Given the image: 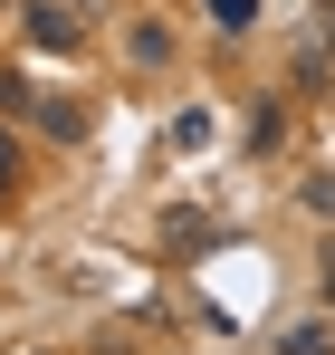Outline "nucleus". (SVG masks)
I'll use <instances>...</instances> for the list:
<instances>
[{
  "label": "nucleus",
  "instance_id": "f257e3e1",
  "mask_svg": "<svg viewBox=\"0 0 335 355\" xmlns=\"http://www.w3.org/2000/svg\"><path fill=\"white\" fill-rule=\"evenodd\" d=\"M19 29H29V49H77V10H67V0H29Z\"/></svg>",
  "mask_w": 335,
  "mask_h": 355
},
{
  "label": "nucleus",
  "instance_id": "f03ea898",
  "mask_svg": "<svg viewBox=\"0 0 335 355\" xmlns=\"http://www.w3.org/2000/svg\"><path fill=\"white\" fill-rule=\"evenodd\" d=\"M278 355H335V327H326V317H316V327H297V336H287Z\"/></svg>",
  "mask_w": 335,
  "mask_h": 355
},
{
  "label": "nucleus",
  "instance_id": "7ed1b4c3",
  "mask_svg": "<svg viewBox=\"0 0 335 355\" xmlns=\"http://www.w3.org/2000/svg\"><path fill=\"white\" fill-rule=\"evenodd\" d=\"M211 10H221V19H249V10H259V0H211Z\"/></svg>",
  "mask_w": 335,
  "mask_h": 355
},
{
  "label": "nucleus",
  "instance_id": "20e7f679",
  "mask_svg": "<svg viewBox=\"0 0 335 355\" xmlns=\"http://www.w3.org/2000/svg\"><path fill=\"white\" fill-rule=\"evenodd\" d=\"M10 182H19V154H10V144H0V192H10Z\"/></svg>",
  "mask_w": 335,
  "mask_h": 355
},
{
  "label": "nucleus",
  "instance_id": "39448f33",
  "mask_svg": "<svg viewBox=\"0 0 335 355\" xmlns=\"http://www.w3.org/2000/svg\"><path fill=\"white\" fill-rule=\"evenodd\" d=\"M326 317H335V250H326Z\"/></svg>",
  "mask_w": 335,
  "mask_h": 355
}]
</instances>
